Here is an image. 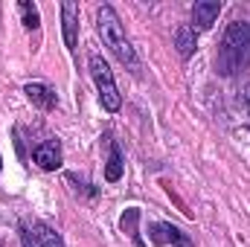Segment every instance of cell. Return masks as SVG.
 <instances>
[{"label":"cell","mask_w":250,"mask_h":247,"mask_svg":"<svg viewBox=\"0 0 250 247\" xmlns=\"http://www.w3.org/2000/svg\"><path fill=\"white\" fill-rule=\"evenodd\" d=\"M137 218H140V209H128V212L123 215V230L137 242V247H143L140 245V233H137Z\"/></svg>","instance_id":"12"},{"label":"cell","mask_w":250,"mask_h":247,"mask_svg":"<svg viewBox=\"0 0 250 247\" xmlns=\"http://www.w3.org/2000/svg\"><path fill=\"white\" fill-rule=\"evenodd\" d=\"M218 12H221L218 0H198L192 6V29H209L215 23Z\"/></svg>","instance_id":"6"},{"label":"cell","mask_w":250,"mask_h":247,"mask_svg":"<svg viewBox=\"0 0 250 247\" xmlns=\"http://www.w3.org/2000/svg\"><path fill=\"white\" fill-rule=\"evenodd\" d=\"M90 76H93V82H96V90H99V102H102V108L105 111H120V90H117V82H114V73H111V67L108 62L102 59V56H90Z\"/></svg>","instance_id":"3"},{"label":"cell","mask_w":250,"mask_h":247,"mask_svg":"<svg viewBox=\"0 0 250 247\" xmlns=\"http://www.w3.org/2000/svg\"><path fill=\"white\" fill-rule=\"evenodd\" d=\"M245 108H248V117H250V87H248V93H245Z\"/></svg>","instance_id":"14"},{"label":"cell","mask_w":250,"mask_h":247,"mask_svg":"<svg viewBox=\"0 0 250 247\" xmlns=\"http://www.w3.org/2000/svg\"><path fill=\"white\" fill-rule=\"evenodd\" d=\"M175 44H178V53L184 56V59H189L192 53H195V29L192 26H181L178 32H175Z\"/></svg>","instance_id":"10"},{"label":"cell","mask_w":250,"mask_h":247,"mask_svg":"<svg viewBox=\"0 0 250 247\" xmlns=\"http://www.w3.org/2000/svg\"><path fill=\"white\" fill-rule=\"evenodd\" d=\"M62 23H64V44L70 50H76V29H79V9H76V3H70V0L62 3Z\"/></svg>","instance_id":"9"},{"label":"cell","mask_w":250,"mask_h":247,"mask_svg":"<svg viewBox=\"0 0 250 247\" xmlns=\"http://www.w3.org/2000/svg\"><path fill=\"white\" fill-rule=\"evenodd\" d=\"M21 15H23V23H26L29 29H35L38 21H41V18H38V9H35L32 3H21Z\"/></svg>","instance_id":"13"},{"label":"cell","mask_w":250,"mask_h":247,"mask_svg":"<svg viewBox=\"0 0 250 247\" xmlns=\"http://www.w3.org/2000/svg\"><path fill=\"white\" fill-rule=\"evenodd\" d=\"M23 93L29 96L32 105H38V108H44V111H53V108L59 105V96L53 93V87H47V84H41V82H29V84L23 87Z\"/></svg>","instance_id":"8"},{"label":"cell","mask_w":250,"mask_h":247,"mask_svg":"<svg viewBox=\"0 0 250 247\" xmlns=\"http://www.w3.org/2000/svg\"><path fill=\"white\" fill-rule=\"evenodd\" d=\"M215 67L221 76H236L250 70V23H230L221 47H218V59Z\"/></svg>","instance_id":"1"},{"label":"cell","mask_w":250,"mask_h":247,"mask_svg":"<svg viewBox=\"0 0 250 247\" xmlns=\"http://www.w3.org/2000/svg\"><path fill=\"white\" fill-rule=\"evenodd\" d=\"M99 35H102L105 47H108L120 62L128 64L134 73L140 70V59H137L134 47L128 44V38H125V32H123V23H120L117 12H114L111 6H102V9H99Z\"/></svg>","instance_id":"2"},{"label":"cell","mask_w":250,"mask_h":247,"mask_svg":"<svg viewBox=\"0 0 250 247\" xmlns=\"http://www.w3.org/2000/svg\"><path fill=\"white\" fill-rule=\"evenodd\" d=\"M32 160L41 166V169H59L62 166V145H59V140H47V143H41L35 151H32Z\"/></svg>","instance_id":"7"},{"label":"cell","mask_w":250,"mask_h":247,"mask_svg":"<svg viewBox=\"0 0 250 247\" xmlns=\"http://www.w3.org/2000/svg\"><path fill=\"white\" fill-rule=\"evenodd\" d=\"M148 236L154 245H175V247H192L189 236L184 230H178L175 224H151L148 227Z\"/></svg>","instance_id":"5"},{"label":"cell","mask_w":250,"mask_h":247,"mask_svg":"<svg viewBox=\"0 0 250 247\" xmlns=\"http://www.w3.org/2000/svg\"><path fill=\"white\" fill-rule=\"evenodd\" d=\"M0 169H3V157H0Z\"/></svg>","instance_id":"15"},{"label":"cell","mask_w":250,"mask_h":247,"mask_svg":"<svg viewBox=\"0 0 250 247\" xmlns=\"http://www.w3.org/2000/svg\"><path fill=\"white\" fill-rule=\"evenodd\" d=\"M21 242H23V247H64L62 236L47 224H23Z\"/></svg>","instance_id":"4"},{"label":"cell","mask_w":250,"mask_h":247,"mask_svg":"<svg viewBox=\"0 0 250 247\" xmlns=\"http://www.w3.org/2000/svg\"><path fill=\"white\" fill-rule=\"evenodd\" d=\"M105 178H108L111 184H117V181L123 178V151H120L117 143L111 145V157H108V166H105Z\"/></svg>","instance_id":"11"}]
</instances>
